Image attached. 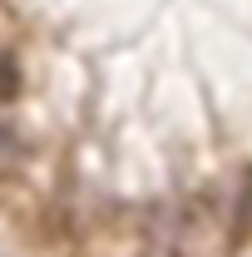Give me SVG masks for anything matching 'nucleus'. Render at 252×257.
Wrapping results in <instances>:
<instances>
[{
  "label": "nucleus",
  "instance_id": "f257e3e1",
  "mask_svg": "<svg viewBox=\"0 0 252 257\" xmlns=\"http://www.w3.org/2000/svg\"><path fill=\"white\" fill-rule=\"evenodd\" d=\"M15 89H20V74H15V64L0 60V99H10Z\"/></svg>",
  "mask_w": 252,
  "mask_h": 257
}]
</instances>
